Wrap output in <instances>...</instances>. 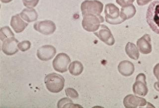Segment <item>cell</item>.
<instances>
[{
	"instance_id": "d6986e66",
	"label": "cell",
	"mask_w": 159,
	"mask_h": 108,
	"mask_svg": "<svg viewBox=\"0 0 159 108\" xmlns=\"http://www.w3.org/2000/svg\"><path fill=\"white\" fill-rule=\"evenodd\" d=\"M84 66L81 62L74 61L70 64L69 70L71 74L73 76H79L83 71Z\"/></svg>"
},
{
	"instance_id": "7c38bea8",
	"label": "cell",
	"mask_w": 159,
	"mask_h": 108,
	"mask_svg": "<svg viewBox=\"0 0 159 108\" xmlns=\"http://www.w3.org/2000/svg\"><path fill=\"white\" fill-rule=\"evenodd\" d=\"M148 103L145 99L133 95H128L123 100L124 106L127 108L144 107Z\"/></svg>"
},
{
	"instance_id": "8fae6325",
	"label": "cell",
	"mask_w": 159,
	"mask_h": 108,
	"mask_svg": "<svg viewBox=\"0 0 159 108\" xmlns=\"http://www.w3.org/2000/svg\"><path fill=\"white\" fill-rule=\"evenodd\" d=\"M56 49L51 45H45L38 49L37 56L41 61H47L52 59L56 55Z\"/></svg>"
},
{
	"instance_id": "484cf974",
	"label": "cell",
	"mask_w": 159,
	"mask_h": 108,
	"mask_svg": "<svg viewBox=\"0 0 159 108\" xmlns=\"http://www.w3.org/2000/svg\"><path fill=\"white\" fill-rule=\"evenodd\" d=\"M152 0H137V3L139 6H144L148 4Z\"/></svg>"
},
{
	"instance_id": "ffe728a7",
	"label": "cell",
	"mask_w": 159,
	"mask_h": 108,
	"mask_svg": "<svg viewBox=\"0 0 159 108\" xmlns=\"http://www.w3.org/2000/svg\"><path fill=\"white\" fill-rule=\"evenodd\" d=\"M58 108H78L82 107L78 105H75L70 99L64 98L60 100L57 104Z\"/></svg>"
},
{
	"instance_id": "7a4b0ae2",
	"label": "cell",
	"mask_w": 159,
	"mask_h": 108,
	"mask_svg": "<svg viewBox=\"0 0 159 108\" xmlns=\"http://www.w3.org/2000/svg\"><path fill=\"white\" fill-rule=\"evenodd\" d=\"M44 83L47 90L53 93H58L63 89L65 86V79L62 75L52 73L45 77Z\"/></svg>"
},
{
	"instance_id": "2e32d148",
	"label": "cell",
	"mask_w": 159,
	"mask_h": 108,
	"mask_svg": "<svg viewBox=\"0 0 159 108\" xmlns=\"http://www.w3.org/2000/svg\"><path fill=\"white\" fill-rule=\"evenodd\" d=\"M20 16L23 20L27 22L36 21L39 16L35 9L28 7L22 10L20 14Z\"/></svg>"
},
{
	"instance_id": "7402d4cb",
	"label": "cell",
	"mask_w": 159,
	"mask_h": 108,
	"mask_svg": "<svg viewBox=\"0 0 159 108\" xmlns=\"http://www.w3.org/2000/svg\"><path fill=\"white\" fill-rule=\"evenodd\" d=\"M31 42L28 40H25L20 42L17 45L18 48L22 52H25L30 49L31 47Z\"/></svg>"
},
{
	"instance_id": "4fadbf2b",
	"label": "cell",
	"mask_w": 159,
	"mask_h": 108,
	"mask_svg": "<svg viewBox=\"0 0 159 108\" xmlns=\"http://www.w3.org/2000/svg\"><path fill=\"white\" fill-rule=\"evenodd\" d=\"M137 45L141 54H148L152 52L151 40L148 34L144 35L137 41Z\"/></svg>"
},
{
	"instance_id": "4316f807",
	"label": "cell",
	"mask_w": 159,
	"mask_h": 108,
	"mask_svg": "<svg viewBox=\"0 0 159 108\" xmlns=\"http://www.w3.org/2000/svg\"><path fill=\"white\" fill-rule=\"evenodd\" d=\"M156 78L157 79L158 81V82H156L155 84H154V88L157 91L159 92V75L156 77Z\"/></svg>"
},
{
	"instance_id": "9c48e42d",
	"label": "cell",
	"mask_w": 159,
	"mask_h": 108,
	"mask_svg": "<svg viewBox=\"0 0 159 108\" xmlns=\"http://www.w3.org/2000/svg\"><path fill=\"white\" fill-rule=\"evenodd\" d=\"M34 27L35 31L44 35H52L56 30V25L50 20L36 22Z\"/></svg>"
},
{
	"instance_id": "3957f363",
	"label": "cell",
	"mask_w": 159,
	"mask_h": 108,
	"mask_svg": "<svg viewBox=\"0 0 159 108\" xmlns=\"http://www.w3.org/2000/svg\"><path fill=\"white\" fill-rule=\"evenodd\" d=\"M103 17L100 16L88 14L83 16L82 26L84 30L89 32H95L100 26V24L104 22Z\"/></svg>"
},
{
	"instance_id": "6da1fadb",
	"label": "cell",
	"mask_w": 159,
	"mask_h": 108,
	"mask_svg": "<svg viewBox=\"0 0 159 108\" xmlns=\"http://www.w3.org/2000/svg\"><path fill=\"white\" fill-rule=\"evenodd\" d=\"M146 19L151 30L159 35V1L153 2L149 5L147 12Z\"/></svg>"
},
{
	"instance_id": "83f0119b",
	"label": "cell",
	"mask_w": 159,
	"mask_h": 108,
	"mask_svg": "<svg viewBox=\"0 0 159 108\" xmlns=\"http://www.w3.org/2000/svg\"><path fill=\"white\" fill-rule=\"evenodd\" d=\"M12 0H1V1L4 3H8V2H11L12 1Z\"/></svg>"
},
{
	"instance_id": "5b68a950",
	"label": "cell",
	"mask_w": 159,
	"mask_h": 108,
	"mask_svg": "<svg viewBox=\"0 0 159 108\" xmlns=\"http://www.w3.org/2000/svg\"><path fill=\"white\" fill-rule=\"evenodd\" d=\"M106 21L111 25H119L124 22L120 16L119 9L113 4H107L104 9Z\"/></svg>"
},
{
	"instance_id": "9a60e30c",
	"label": "cell",
	"mask_w": 159,
	"mask_h": 108,
	"mask_svg": "<svg viewBox=\"0 0 159 108\" xmlns=\"http://www.w3.org/2000/svg\"><path fill=\"white\" fill-rule=\"evenodd\" d=\"M119 73L124 76H130L134 72V65L132 62L124 60L120 62L118 66Z\"/></svg>"
},
{
	"instance_id": "30bf717a",
	"label": "cell",
	"mask_w": 159,
	"mask_h": 108,
	"mask_svg": "<svg viewBox=\"0 0 159 108\" xmlns=\"http://www.w3.org/2000/svg\"><path fill=\"white\" fill-rule=\"evenodd\" d=\"M18 40L15 37H9L5 40L2 42V50L5 54L11 56L15 54L19 51L17 45L19 44Z\"/></svg>"
},
{
	"instance_id": "e0dca14e",
	"label": "cell",
	"mask_w": 159,
	"mask_h": 108,
	"mask_svg": "<svg viewBox=\"0 0 159 108\" xmlns=\"http://www.w3.org/2000/svg\"><path fill=\"white\" fill-rule=\"evenodd\" d=\"M136 12L135 7L133 4L122 7L120 14L121 19L125 21L126 20L131 19L134 16Z\"/></svg>"
},
{
	"instance_id": "cb8c5ba5",
	"label": "cell",
	"mask_w": 159,
	"mask_h": 108,
	"mask_svg": "<svg viewBox=\"0 0 159 108\" xmlns=\"http://www.w3.org/2000/svg\"><path fill=\"white\" fill-rule=\"evenodd\" d=\"M39 0H22L24 6L28 8L35 7L39 4Z\"/></svg>"
},
{
	"instance_id": "52a82bcc",
	"label": "cell",
	"mask_w": 159,
	"mask_h": 108,
	"mask_svg": "<svg viewBox=\"0 0 159 108\" xmlns=\"http://www.w3.org/2000/svg\"><path fill=\"white\" fill-rule=\"evenodd\" d=\"M94 34L101 41L109 46L113 45L115 43V40L111 30L106 25H101L98 30L94 32Z\"/></svg>"
},
{
	"instance_id": "ac0fdd59",
	"label": "cell",
	"mask_w": 159,
	"mask_h": 108,
	"mask_svg": "<svg viewBox=\"0 0 159 108\" xmlns=\"http://www.w3.org/2000/svg\"><path fill=\"white\" fill-rule=\"evenodd\" d=\"M125 51L130 59L137 60L139 59V52L135 45L132 42H128L126 45Z\"/></svg>"
},
{
	"instance_id": "603a6c76",
	"label": "cell",
	"mask_w": 159,
	"mask_h": 108,
	"mask_svg": "<svg viewBox=\"0 0 159 108\" xmlns=\"http://www.w3.org/2000/svg\"><path fill=\"white\" fill-rule=\"evenodd\" d=\"M66 95L68 97H70L71 98L76 99L78 98L79 94L76 90L72 88H68L65 89Z\"/></svg>"
},
{
	"instance_id": "5bb4252c",
	"label": "cell",
	"mask_w": 159,
	"mask_h": 108,
	"mask_svg": "<svg viewBox=\"0 0 159 108\" xmlns=\"http://www.w3.org/2000/svg\"><path fill=\"white\" fill-rule=\"evenodd\" d=\"M29 24L21 19L20 14H17L11 17V26L16 33H20L24 31Z\"/></svg>"
},
{
	"instance_id": "277c9868",
	"label": "cell",
	"mask_w": 159,
	"mask_h": 108,
	"mask_svg": "<svg viewBox=\"0 0 159 108\" xmlns=\"http://www.w3.org/2000/svg\"><path fill=\"white\" fill-rule=\"evenodd\" d=\"M103 5L97 0H86L81 4V9L83 16L88 14L100 16L102 10Z\"/></svg>"
},
{
	"instance_id": "ba28073f",
	"label": "cell",
	"mask_w": 159,
	"mask_h": 108,
	"mask_svg": "<svg viewBox=\"0 0 159 108\" xmlns=\"http://www.w3.org/2000/svg\"><path fill=\"white\" fill-rule=\"evenodd\" d=\"M133 91L135 94L145 96L148 92V89L146 81L145 75L140 73L137 76L136 82L133 84Z\"/></svg>"
},
{
	"instance_id": "d4e9b609",
	"label": "cell",
	"mask_w": 159,
	"mask_h": 108,
	"mask_svg": "<svg viewBox=\"0 0 159 108\" xmlns=\"http://www.w3.org/2000/svg\"><path fill=\"white\" fill-rule=\"evenodd\" d=\"M135 0H116L117 3L121 7L126 6L130 4H132Z\"/></svg>"
},
{
	"instance_id": "44dd1931",
	"label": "cell",
	"mask_w": 159,
	"mask_h": 108,
	"mask_svg": "<svg viewBox=\"0 0 159 108\" xmlns=\"http://www.w3.org/2000/svg\"><path fill=\"white\" fill-rule=\"evenodd\" d=\"M15 37V35L11 31V29L7 26L2 27L0 30V39L3 41L9 37Z\"/></svg>"
},
{
	"instance_id": "8992f818",
	"label": "cell",
	"mask_w": 159,
	"mask_h": 108,
	"mask_svg": "<svg viewBox=\"0 0 159 108\" xmlns=\"http://www.w3.org/2000/svg\"><path fill=\"white\" fill-rule=\"evenodd\" d=\"M71 62L68 55L64 53L57 54L52 62L53 67L55 71L61 73L67 72L68 66Z\"/></svg>"
}]
</instances>
